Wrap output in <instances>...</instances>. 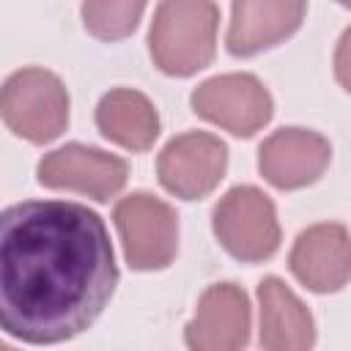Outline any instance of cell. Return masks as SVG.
<instances>
[{"mask_svg": "<svg viewBox=\"0 0 351 351\" xmlns=\"http://www.w3.org/2000/svg\"><path fill=\"white\" fill-rule=\"evenodd\" d=\"M118 266L104 219L80 203L25 200L0 217V321L5 335L52 346L107 307Z\"/></svg>", "mask_w": 351, "mask_h": 351, "instance_id": "obj_1", "label": "cell"}, {"mask_svg": "<svg viewBox=\"0 0 351 351\" xmlns=\"http://www.w3.org/2000/svg\"><path fill=\"white\" fill-rule=\"evenodd\" d=\"M217 25L214 0H162L148 33L154 63L170 77L197 74L214 58Z\"/></svg>", "mask_w": 351, "mask_h": 351, "instance_id": "obj_2", "label": "cell"}, {"mask_svg": "<svg viewBox=\"0 0 351 351\" xmlns=\"http://www.w3.org/2000/svg\"><path fill=\"white\" fill-rule=\"evenodd\" d=\"M3 121L27 143H49L69 123L66 85L47 69L14 71L3 85Z\"/></svg>", "mask_w": 351, "mask_h": 351, "instance_id": "obj_3", "label": "cell"}, {"mask_svg": "<svg viewBox=\"0 0 351 351\" xmlns=\"http://www.w3.org/2000/svg\"><path fill=\"white\" fill-rule=\"evenodd\" d=\"M112 219L132 269L156 271L170 266L178 252V217L165 200L148 192H132L115 206Z\"/></svg>", "mask_w": 351, "mask_h": 351, "instance_id": "obj_4", "label": "cell"}, {"mask_svg": "<svg viewBox=\"0 0 351 351\" xmlns=\"http://www.w3.org/2000/svg\"><path fill=\"white\" fill-rule=\"evenodd\" d=\"M214 233L236 261L261 263L280 247L274 203L258 186H233L214 208Z\"/></svg>", "mask_w": 351, "mask_h": 351, "instance_id": "obj_5", "label": "cell"}, {"mask_svg": "<svg viewBox=\"0 0 351 351\" xmlns=\"http://www.w3.org/2000/svg\"><path fill=\"white\" fill-rule=\"evenodd\" d=\"M192 110L236 137H252L269 123L274 104L252 74H219L195 88Z\"/></svg>", "mask_w": 351, "mask_h": 351, "instance_id": "obj_6", "label": "cell"}, {"mask_svg": "<svg viewBox=\"0 0 351 351\" xmlns=\"http://www.w3.org/2000/svg\"><path fill=\"white\" fill-rule=\"evenodd\" d=\"M225 167L228 148L208 132H186L173 137L156 162L159 184L181 200L206 197L222 181Z\"/></svg>", "mask_w": 351, "mask_h": 351, "instance_id": "obj_7", "label": "cell"}, {"mask_svg": "<svg viewBox=\"0 0 351 351\" xmlns=\"http://www.w3.org/2000/svg\"><path fill=\"white\" fill-rule=\"evenodd\" d=\"M126 162L93 145L69 143L38 162V181L47 189H69L99 203L118 195L126 184Z\"/></svg>", "mask_w": 351, "mask_h": 351, "instance_id": "obj_8", "label": "cell"}, {"mask_svg": "<svg viewBox=\"0 0 351 351\" xmlns=\"http://www.w3.org/2000/svg\"><path fill=\"white\" fill-rule=\"evenodd\" d=\"M288 266L293 277L315 293L340 291L351 280V233L337 222L302 230L291 247Z\"/></svg>", "mask_w": 351, "mask_h": 351, "instance_id": "obj_9", "label": "cell"}, {"mask_svg": "<svg viewBox=\"0 0 351 351\" xmlns=\"http://www.w3.org/2000/svg\"><path fill=\"white\" fill-rule=\"evenodd\" d=\"M332 159L326 137L310 129H277L258 151V167L263 178L277 189H299L324 176Z\"/></svg>", "mask_w": 351, "mask_h": 351, "instance_id": "obj_10", "label": "cell"}, {"mask_svg": "<svg viewBox=\"0 0 351 351\" xmlns=\"http://www.w3.org/2000/svg\"><path fill=\"white\" fill-rule=\"evenodd\" d=\"M250 340V302L233 282L203 291L197 313L186 326V346L195 351H236Z\"/></svg>", "mask_w": 351, "mask_h": 351, "instance_id": "obj_11", "label": "cell"}, {"mask_svg": "<svg viewBox=\"0 0 351 351\" xmlns=\"http://www.w3.org/2000/svg\"><path fill=\"white\" fill-rule=\"evenodd\" d=\"M307 0H233L228 52L236 58L258 55L293 36L304 19Z\"/></svg>", "mask_w": 351, "mask_h": 351, "instance_id": "obj_12", "label": "cell"}, {"mask_svg": "<svg viewBox=\"0 0 351 351\" xmlns=\"http://www.w3.org/2000/svg\"><path fill=\"white\" fill-rule=\"evenodd\" d=\"M258 302H261V346L263 348L302 351L313 346L315 340L313 315L280 277L261 280Z\"/></svg>", "mask_w": 351, "mask_h": 351, "instance_id": "obj_13", "label": "cell"}, {"mask_svg": "<svg viewBox=\"0 0 351 351\" xmlns=\"http://www.w3.org/2000/svg\"><path fill=\"white\" fill-rule=\"evenodd\" d=\"M96 126L107 140L126 151H148L159 137V115L154 104L132 88H115L101 96Z\"/></svg>", "mask_w": 351, "mask_h": 351, "instance_id": "obj_14", "label": "cell"}, {"mask_svg": "<svg viewBox=\"0 0 351 351\" xmlns=\"http://www.w3.org/2000/svg\"><path fill=\"white\" fill-rule=\"evenodd\" d=\"M145 0H82L85 30L101 41H121L137 30Z\"/></svg>", "mask_w": 351, "mask_h": 351, "instance_id": "obj_15", "label": "cell"}, {"mask_svg": "<svg viewBox=\"0 0 351 351\" xmlns=\"http://www.w3.org/2000/svg\"><path fill=\"white\" fill-rule=\"evenodd\" d=\"M335 77L351 93V27L337 41V49H335Z\"/></svg>", "mask_w": 351, "mask_h": 351, "instance_id": "obj_16", "label": "cell"}, {"mask_svg": "<svg viewBox=\"0 0 351 351\" xmlns=\"http://www.w3.org/2000/svg\"><path fill=\"white\" fill-rule=\"evenodd\" d=\"M340 5H346V8H351V0H337Z\"/></svg>", "mask_w": 351, "mask_h": 351, "instance_id": "obj_17", "label": "cell"}]
</instances>
